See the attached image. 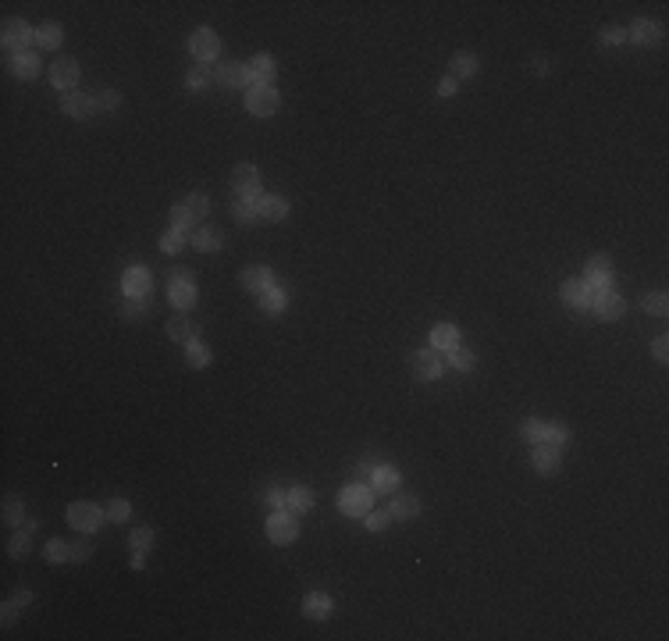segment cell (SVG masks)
Returning <instances> with one entry per match:
<instances>
[{
	"instance_id": "obj_22",
	"label": "cell",
	"mask_w": 669,
	"mask_h": 641,
	"mask_svg": "<svg viewBox=\"0 0 669 641\" xmlns=\"http://www.w3.org/2000/svg\"><path fill=\"white\" fill-rule=\"evenodd\" d=\"M388 513H392V520H413V516L420 513V499H413V495H395L392 506H388Z\"/></svg>"
},
{
	"instance_id": "obj_17",
	"label": "cell",
	"mask_w": 669,
	"mask_h": 641,
	"mask_svg": "<svg viewBox=\"0 0 669 641\" xmlns=\"http://www.w3.org/2000/svg\"><path fill=\"white\" fill-rule=\"evenodd\" d=\"M239 281L246 285L249 292H257V296H260L264 289H270V285H275V275H270L267 267H246V271L239 275Z\"/></svg>"
},
{
	"instance_id": "obj_8",
	"label": "cell",
	"mask_w": 669,
	"mask_h": 641,
	"mask_svg": "<svg viewBox=\"0 0 669 641\" xmlns=\"http://www.w3.org/2000/svg\"><path fill=\"white\" fill-rule=\"evenodd\" d=\"M168 292H171V303L178 310H189L192 303H196V281L186 275V271H175L171 275V285H168Z\"/></svg>"
},
{
	"instance_id": "obj_23",
	"label": "cell",
	"mask_w": 669,
	"mask_h": 641,
	"mask_svg": "<svg viewBox=\"0 0 669 641\" xmlns=\"http://www.w3.org/2000/svg\"><path fill=\"white\" fill-rule=\"evenodd\" d=\"M218 82H221V86H228V89H239V86H246V82H249V75H246V64L225 61V64L218 68Z\"/></svg>"
},
{
	"instance_id": "obj_56",
	"label": "cell",
	"mask_w": 669,
	"mask_h": 641,
	"mask_svg": "<svg viewBox=\"0 0 669 641\" xmlns=\"http://www.w3.org/2000/svg\"><path fill=\"white\" fill-rule=\"evenodd\" d=\"M456 93V79H442L438 82V97H452Z\"/></svg>"
},
{
	"instance_id": "obj_37",
	"label": "cell",
	"mask_w": 669,
	"mask_h": 641,
	"mask_svg": "<svg viewBox=\"0 0 669 641\" xmlns=\"http://www.w3.org/2000/svg\"><path fill=\"white\" fill-rule=\"evenodd\" d=\"M214 79H218V71H214L210 64H200V68H192V71H189L186 86H189V89H203V86H210Z\"/></svg>"
},
{
	"instance_id": "obj_6",
	"label": "cell",
	"mask_w": 669,
	"mask_h": 641,
	"mask_svg": "<svg viewBox=\"0 0 669 641\" xmlns=\"http://www.w3.org/2000/svg\"><path fill=\"white\" fill-rule=\"evenodd\" d=\"M231 186L242 200H260V171L253 164H235L231 171Z\"/></svg>"
},
{
	"instance_id": "obj_25",
	"label": "cell",
	"mask_w": 669,
	"mask_h": 641,
	"mask_svg": "<svg viewBox=\"0 0 669 641\" xmlns=\"http://www.w3.org/2000/svg\"><path fill=\"white\" fill-rule=\"evenodd\" d=\"M331 599L324 595V592H310L306 595V602H303V613L306 616H314V620H324V616H331Z\"/></svg>"
},
{
	"instance_id": "obj_7",
	"label": "cell",
	"mask_w": 669,
	"mask_h": 641,
	"mask_svg": "<svg viewBox=\"0 0 669 641\" xmlns=\"http://www.w3.org/2000/svg\"><path fill=\"white\" fill-rule=\"evenodd\" d=\"M0 40H4V47H8V50L22 53V50H25V43H29V40H36V32L29 29L25 18H8L4 29H0Z\"/></svg>"
},
{
	"instance_id": "obj_49",
	"label": "cell",
	"mask_w": 669,
	"mask_h": 641,
	"mask_svg": "<svg viewBox=\"0 0 669 641\" xmlns=\"http://www.w3.org/2000/svg\"><path fill=\"white\" fill-rule=\"evenodd\" d=\"M97 107H103V111H118V107H121V97H118V89H100V97H97Z\"/></svg>"
},
{
	"instance_id": "obj_2",
	"label": "cell",
	"mask_w": 669,
	"mask_h": 641,
	"mask_svg": "<svg viewBox=\"0 0 669 641\" xmlns=\"http://www.w3.org/2000/svg\"><path fill=\"white\" fill-rule=\"evenodd\" d=\"M594 292V289H591ZM591 310H594V317L598 320H620L623 317V310H627V303H623V296L620 292H612V289H598L591 296Z\"/></svg>"
},
{
	"instance_id": "obj_58",
	"label": "cell",
	"mask_w": 669,
	"mask_h": 641,
	"mask_svg": "<svg viewBox=\"0 0 669 641\" xmlns=\"http://www.w3.org/2000/svg\"><path fill=\"white\" fill-rule=\"evenodd\" d=\"M531 71H538V75H545V71H548V58H531Z\"/></svg>"
},
{
	"instance_id": "obj_34",
	"label": "cell",
	"mask_w": 669,
	"mask_h": 641,
	"mask_svg": "<svg viewBox=\"0 0 669 641\" xmlns=\"http://www.w3.org/2000/svg\"><path fill=\"white\" fill-rule=\"evenodd\" d=\"M182 203H186V210L192 214L196 221H203V218H207V210H210V200H207V192H189V196H186Z\"/></svg>"
},
{
	"instance_id": "obj_19",
	"label": "cell",
	"mask_w": 669,
	"mask_h": 641,
	"mask_svg": "<svg viewBox=\"0 0 669 641\" xmlns=\"http://www.w3.org/2000/svg\"><path fill=\"white\" fill-rule=\"evenodd\" d=\"M11 71H14V75L18 79H36V75H40V58H36V53H11Z\"/></svg>"
},
{
	"instance_id": "obj_4",
	"label": "cell",
	"mask_w": 669,
	"mask_h": 641,
	"mask_svg": "<svg viewBox=\"0 0 669 641\" xmlns=\"http://www.w3.org/2000/svg\"><path fill=\"white\" fill-rule=\"evenodd\" d=\"M103 516L107 513L100 506H93V503H71L68 506V524L75 531H97L103 524Z\"/></svg>"
},
{
	"instance_id": "obj_21",
	"label": "cell",
	"mask_w": 669,
	"mask_h": 641,
	"mask_svg": "<svg viewBox=\"0 0 669 641\" xmlns=\"http://www.w3.org/2000/svg\"><path fill=\"white\" fill-rule=\"evenodd\" d=\"M125 292L129 296H147L150 292V271L147 267H129V271H125Z\"/></svg>"
},
{
	"instance_id": "obj_44",
	"label": "cell",
	"mask_w": 669,
	"mask_h": 641,
	"mask_svg": "<svg viewBox=\"0 0 669 641\" xmlns=\"http://www.w3.org/2000/svg\"><path fill=\"white\" fill-rule=\"evenodd\" d=\"M231 214H235V221H257L260 214H257V200H235V207H231Z\"/></svg>"
},
{
	"instance_id": "obj_45",
	"label": "cell",
	"mask_w": 669,
	"mask_h": 641,
	"mask_svg": "<svg viewBox=\"0 0 669 641\" xmlns=\"http://www.w3.org/2000/svg\"><path fill=\"white\" fill-rule=\"evenodd\" d=\"M129 545H132V552H147V549L153 545V531H150V527H136V531L129 534Z\"/></svg>"
},
{
	"instance_id": "obj_41",
	"label": "cell",
	"mask_w": 669,
	"mask_h": 641,
	"mask_svg": "<svg viewBox=\"0 0 669 641\" xmlns=\"http://www.w3.org/2000/svg\"><path fill=\"white\" fill-rule=\"evenodd\" d=\"M545 431H548V424L545 420H534V417H527V420H523V427H520V435L523 438H527V442H545Z\"/></svg>"
},
{
	"instance_id": "obj_27",
	"label": "cell",
	"mask_w": 669,
	"mask_h": 641,
	"mask_svg": "<svg viewBox=\"0 0 669 641\" xmlns=\"http://www.w3.org/2000/svg\"><path fill=\"white\" fill-rule=\"evenodd\" d=\"M189 239H192L189 231H182V228H168L164 236H160V249H164V253H182Z\"/></svg>"
},
{
	"instance_id": "obj_24",
	"label": "cell",
	"mask_w": 669,
	"mask_h": 641,
	"mask_svg": "<svg viewBox=\"0 0 669 641\" xmlns=\"http://www.w3.org/2000/svg\"><path fill=\"white\" fill-rule=\"evenodd\" d=\"M257 214H260V218H267V221H281L285 214H288V203L281 200V196H260V200H257Z\"/></svg>"
},
{
	"instance_id": "obj_1",
	"label": "cell",
	"mask_w": 669,
	"mask_h": 641,
	"mask_svg": "<svg viewBox=\"0 0 669 641\" xmlns=\"http://www.w3.org/2000/svg\"><path fill=\"white\" fill-rule=\"evenodd\" d=\"M278 103H281V97H278L275 86H253L249 93H246V111L257 114V118L278 114Z\"/></svg>"
},
{
	"instance_id": "obj_9",
	"label": "cell",
	"mask_w": 669,
	"mask_h": 641,
	"mask_svg": "<svg viewBox=\"0 0 669 641\" xmlns=\"http://www.w3.org/2000/svg\"><path fill=\"white\" fill-rule=\"evenodd\" d=\"M189 50H192L196 61H214V58L221 53V40H218V36H214L210 29H196L192 40H189Z\"/></svg>"
},
{
	"instance_id": "obj_52",
	"label": "cell",
	"mask_w": 669,
	"mask_h": 641,
	"mask_svg": "<svg viewBox=\"0 0 669 641\" xmlns=\"http://www.w3.org/2000/svg\"><path fill=\"white\" fill-rule=\"evenodd\" d=\"M388 520H392V513L385 510V513H367V520H364V524H367L370 531H381V527H388Z\"/></svg>"
},
{
	"instance_id": "obj_50",
	"label": "cell",
	"mask_w": 669,
	"mask_h": 641,
	"mask_svg": "<svg viewBox=\"0 0 669 641\" xmlns=\"http://www.w3.org/2000/svg\"><path fill=\"white\" fill-rule=\"evenodd\" d=\"M68 549H71V560H89V556H93V545H89L86 538L68 542Z\"/></svg>"
},
{
	"instance_id": "obj_5",
	"label": "cell",
	"mask_w": 669,
	"mask_h": 641,
	"mask_svg": "<svg viewBox=\"0 0 669 641\" xmlns=\"http://www.w3.org/2000/svg\"><path fill=\"white\" fill-rule=\"evenodd\" d=\"M370 503H374V495H370V488L367 485H349L346 492H342V499H338V506H342V513H349V516H364V513H370Z\"/></svg>"
},
{
	"instance_id": "obj_40",
	"label": "cell",
	"mask_w": 669,
	"mask_h": 641,
	"mask_svg": "<svg viewBox=\"0 0 669 641\" xmlns=\"http://www.w3.org/2000/svg\"><path fill=\"white\" fill-rule=\"evenodd\" d=\"M118 314H121L125 320H136V317L147 314V303H142V296H125L121 307H118Z\"/></svg>"
},
{
	"instance_id": "obj_12",
	"label": "cell",
	"mask_w": 669,
	"mask_h": 641,
	"mask_svg": "<svg viewBox=\"0 0 669 641\" xmlns=\"http://www.w3.org/2000/svg\"><path fill=\"white\" fill-rule=\"evenodd\" d=\"M591 285L584 281V278H566L563 281V299L570 303V307H577V310H584V307H591Z\"/></svg>"
},
{
	"instance_id": "obj_42",
	"label": "cell",
	"mask_w": 669,
	"mask_h": 641,
	"mask_svg": "<svg viewBox=\"0 0 669 641\" xmlns=\"http://www.w3.org/2000/svg\"><path fill=\"white\" fill-rule=\"evenodd\" d=\"M641 307H644L648 314H655V317H666L669 299H666V292H648V296L641 299Z\"/></svg>"
},
{
	"instance_id": "obj_53",
	"label": "cell",
	"mask_w": 669,
	"mask_h": 641,
	"mask_svg": "<svg viewBox=\"0 0 669 641\" xmlns=\"http://www.w3.org/2000/svg\"><path fill=\"white\" fill-rule=\"evenodd\" d=\"M267 503L281 510V506L288 503V492H281V488H267Z\"/></svg>"
},
{
	"instance_id": "obj_15",
	"label": "cell",
	"mask_w": 669,
	"mask_h": 641,
	"mask_svg": "<svg viewBox=\"0 0 669 641\" xmlns=\"http://www.w3.org/2000/svg\"><path fill=\"white\" fill-rule=\"evenodd\" d=\"M531 463H534V470H541V474H555V470H559V445L538 442V445H534Z\"/></svg>"
},
{
	"instance_id": "obj_11",
	"label": "cell",
	"mask_w": 669,
	"mask_h": 641,
	"mask_svg": "<svg viewBox=\"0 0 669 641\" xmlns=\"http://www.w3.org/2000/svg\"><path fill=\"white\" fill-rule=\"evenodd\" d=\"M61 111L64 114H71V118H93V111H97V100L89 97V93H64L61 97Z\"/></svg>"
},
{
	"instance_id": "obj_29",
	"label": "cell",
	"mask_w": 669,
	"mask_h": 641,
	"mask_svg": "<svg viewBox=\"0 0 669 641\" xmlns=\"http://www.w3.org/2000/svg\"><path fill=\"white\" fill-rule=\"evenodd\" d=\"M61 40H64V36H61V25H58V22H47V25L36 29V43H40L43 50L61 47Z\"/></svg>"
},
{
	"instance_id": "obj_32",
	"label": "cell",
	"mask_w": 669,
	"mask_h": 641,
	"mask_svg": "<svg viewBox=\"0 0 669 641\" xmlns=\"http://www.w3.org/2000/svg\"><path fill=\"white\" fill-rule=\"evenodd\" d=\"M431 342H435L438 349H452V346H459V331L452 325H438L435 331H431Z\"/></svg>"
},
{
	"instance_id": "obj_3",
	"label": "cell",
	"mask_w": 669,
	"mask_h": 641,
	"mask_svg": "<svg viewBox=\"0 0 669 641\" xmlns=\"http://www.w3.org/2000/svg\"><path fill=\"white\" fill-rule=\"evenodd\" d=\"M267 538L270 542H278V545H288V542H296L299 538V520H296V513H270V520H267Z\"/></svg>"
},
{
	"instance_id": "obj_10",
	"label": "cell",
	"mask_w": 669,
	"mask_h": 641,
	"mask_svg": "<svg viewBox=\"0 0 669 641\" xmlns=\"http://www.w3.org/2000/svg\"><path fill=\"white\" fill-rule=\"evenodd\" d=\"M409 367H413V374H417L420 381H435L438 374H442V360L431 349H417L409 356Z\"/></svg>"
},
{
	"instance_id": "obj_13",
	"label": "cell",
	"mask_w": 669,
	"mask_h": 641,
	"mask_svg": "<svg viewBox=\"0 0 669 641\" xmlns=\"http://www.w3.org/2000/svg\"><path fill=\"white\" fill-rule=\"evenodd\" d=\"M50 82L58 86V89H71V86H79V61L61 58L58 64H50Z\"/></svg>"
},
{
	"instance_id": "obj_33",
	"label": "cell",
	"mask_w": 669,
	"mask_h": 641,
	"mask_svg": "<svg viewBox=\"0 0 669 641\" xmlns=\"http://www.w3.org/2000/svg\"><path fill=\"white\" fill-rule=\"evenodd\" d=\"M449 367H456V370H474V367H477V356L470 353V349L452 346V349H449Z\"/></svg>"
},
{
	"instance_id": "obj_30",
	"label": "cell",
	"mask_w": 669,
	"mask_h": 641,
	"mask_svg": "<svg viewBox=\"0 0 669 641\" xmlns=\"http://www.w3.org/2000/svg\"><path fill=\"white\" fill-rule=\"evenodd\" d=\"M288 510H292V513H306V510H310L314 506V492L310 488H288V503H285Z\"/></svg>"
},
{
	"instance_id": "obj_35",
	"label": "cell",
	"mask_w": 669,
	"mask_h": 641,
	"mask_svg": "<svg viewBox=\"0 0 669 641\" xmlns=\"http://www.w3.org/2000/svg\"><path fill=\"white\" fill-rule=\"evenodd\" d=\"M374 488L395 492V488H399V470H392V467H374Z\"/></svg>"
},
{
	"instance_id": "obj_43",
	"label": "cell",
	"mask_w": 669,
	"mask_h": 641,
	"mask_svg": "<svg viewBox=\"0 0 669 641\" xmlns=\"http://www.w3.org/2000/svg\"><path fill=\"white\" fill-rule=\"evenodd\" d=\"M29 534H32V531H25V527H22V531H18L14 538H11V545H8L11 560H25V556H29V545H32V542H29Z\"/></svg>"
},
{
	"instance_id": "obj_36",
	"label": "cell",
	"mask_w": 669,
	"mask_h": 641,
	"mask_svg": "<svg viewBox=\"0 0 669 641\" xmlns=\"http://www.w3.org/2000/svg\"><path fill=\"white\" fill-rule=\"evenodd\" d=\"M103 513H107V520H111V524H125L132 516V506H129V499H111Z\"/></svg>"
},
{
	"instance_id": "obj_16",
	"label": "cell",
	"mask_w": 669,
	"mask_h": 641,
	"mask_svg": "<svg viewBox=\"0 0 669 641\" xmlns=\"http://www.w3.org/2000/svg\"><path fill=\"white\" fill-rule=\"evenodd\" d=\"M246 75H249V82H257V86H270V75H275V61H270V53H257V58L246 64Z\"/></svg>"
},
{
	"instance_id": "obj_57",
	"label": "cell",
	"mask_w": 669,
	"mask_h": 641,
	"mask_svg": "<svg viewBox=\"0 0 669 641\" xmlns=\"http://www.w3.org/2000/svg\"><path fill=\"white\" fill-rule=\"evenodd\" d=\"M11 599H14L18 605H29V602H32V592H29V588H18V592H14Z\"/></svg>"
},
{
	"instance_id": "obj_38",
	"label": "cell",
	"mask_w": 669,
	"mask_h": 641,
	"mask_svg": "<svg viewBox=\"0 0 669 641\" xmlns=\"http://www.w3.org/2000/svg\"><path fill=\"white\" fill-rule=\"evenodd\" d=\"M186 364H189V367H207V364H210L207 346L196 342V338H192V342H186Z\"/></svg>"
},
{
	"instance_id": "obj_48",
	"label": "cell",
	"mask_w": 669,
	"mask_h": 641,
	"mask_svg": "<svg viewBox=\"0 0 669 641\" xmlns=\"http://www.w3.org/2000/svg\"><path fill=\"white\" fill-rule=\"evenodd\" d=\"M566 438H570V427L566 424H548V431H545V442L548 445H566Z\"/></svg>"
},
{
	"instance_id": "obj_14",
	"label": "cell",
	"mask_w": 669,
	"mask_h": 641,
	"mask_svg": "<svg viewBox=\"0 0 669 641\" xmlns=\"http://www.w3.org/2000/svg\"><path fill=\"white\" fill-rule=\"evenodd\" d=\"M609 281H612V267H609V257H605V253L591 257V260H588V285H591L594 292H598V289H609Z\"/></svg>"
},
{
	"instance_id": "obj_51",
	"label": "cell",
	"mask_w": 669,
	"mask_h": 641,
	"mask_svg": "<svg viewBox=\"0 0 669 641\" xmlns=\"http://www.w3.org/2000/svg\"><path fill=\"white\" fill-rule=\"evenodd\" d=\"M627 40V29H616V25H609L605 32H602V43L605 47H616V43H623Z\"/></svg>"
},
{
	"instance_id": "obj_31",
	"label": "cell",
	"mask_w": 669,
	"mask_h": 641,
	"mask_svg": "<svg viewBox=\"0 0 669 641\" xmlns=\"http://www.w3.org/2000/svg\"><path fill=\"white\" fill-rule=\"evenodd\" d=\"M260 310H264V314H281V310H285V292L275 289V285H270V289H264V292H260Z\"/></svg>"
},
{
	"instance_id": "obj_28",
	"label": "cell",
	"mask_w": 669,
	"mask_h": 641,
	"mask_svg": "<svg viewBox=\"0 0 669 641\" xmlns=\"http://www.w3.org/2000/svg\"><path fill=\"white\" fill-rule=\"evenodd\" d=\"M196 249H203V253H214V249H221V231H214V228H200V231H192V239H189Z\"/></svg>"
},
{
	"instance_id": "obj_54",
	"label": "cell",
	"mask_w": 669,
	"mask_h": 641,
	"mask_svg": "<svg viewBox=\"0 0 669 641\" xmlns=\"http://www.w3.org/2000/svg\"><path fill=\"white\" fill-rule=\"evenodd\" d=\"M18 609H22V605H18L14 599H11V602H4V616H0V620H4V627H11V623H14Z\"/></svg>"
},
{
	"instance_id": "obj_39",
	"label": "cell",
	"mask_w": 669,
	"mask_h": 641,
	"mask_svg": "<svg viewBox=\"0 0 669 641\" xmlns=\"http://www.w3.org/2000/svg\"><path fill=\"white\" fill-rule=\"evenodd\" d=\"M43 556H47V563H64V560H71V549H68V542H61V538H50V542L43 545Z\"/></svg>"
},
{
	"instance_id": "obj_26",
	"label": "cell",
	"mask_w": 669,
	"mask_h": 641,
	"mask_svg": "<svg viewBox=\"0 0 669 641\" xmlns=\"http://www.w3.org/2000/svg\"><path fill=\"white\" fill-rule=\"evenodd\" d=\"M168 335L175 338V342H192V338H196V328H192V320H189V317L178 314V317H171V320H168Z\"/></svg>"
},
{
	"instance_id": "obj_18",
	"label": "cell",
	"mask_w": 669,
	"mask_h": 641,
	"mask_svg": "<svg viewBox=\"0 0 669 641\" xmlns=\"http://www.w3.org/2000/svg\"><path fill=\"white\" fill-rule=\"evenodd\" d=\"M449 68H452V79H470V75H477L481 61H477V53H470V50H459V53H452Z\"/></svg>"
},
{
	"instance_id": "obj_55",
	"label": "cell",
	"mask_w": 669,
	"mask_h": 641,
	"mask_svg": "<svg viewBox=\"0 0 669 641\" xmlns=\"http://www.w3.org/2000/svg\"><path fill=\"white\" fill-rule=\"evenodd\" d=\"M652 353L659 356V360H666V356H669V338L666 335H659L655 342H652Z\"/></svg>"
},
{
	"instance_id": "obj_20",
	"label": "cell",
	"mask_w": 669,
	"mask_h": 641,
	"mask_svg": "<svg viewBox=\"0 0 669 641\" xmlns=\"http://www.w3.org/2000/svg\"><path fill=\"white\" fill-rule=\"evenodd\" d=\"M659 36H662V25H659V22H648V18H638V22H634V29L627 32V40H634V43L648 47V43H655Z\"/></svg>"
},
{
	"instance_id": "obj_47",
	"label": "cell",
	"mask_w": 669,
	"mask_h": 641,
	"mask_svg": "<svg viewBox=\"0 0 669 641\" xmlns=\"http://www.w3.org/2000/svg\"><path fill=\"white\" fill-rule=\"evenodd\" d=\"M4 520H8L11 527L22 524V499H14V495L4 499Z\"/></svg>"
},
{
	"instance_id": "obj_46",
	"label": "cell",
	"mask_w": 669,
	"mask_h": 641,
	"mask_svg": "<svg viewBox=\"0 0 669 641\" xmlns=\"http://www.w3.org/2000/svg\"><path fill=\"white\" fill-rule=\"evenodd\" d=\"M192 221H196V218H192V214L186 210V203H175V207H171V228H182V231H189V228H192Z\"/></svg>"
}]
</instances>
